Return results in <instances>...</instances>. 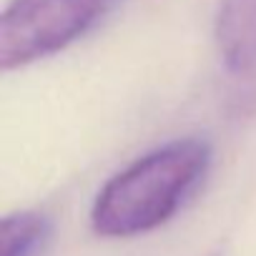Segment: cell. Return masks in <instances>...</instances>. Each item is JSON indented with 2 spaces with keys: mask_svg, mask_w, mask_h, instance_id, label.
<instances>
[{
  "mask_svg": "<svg viewBox=\"0 0 256 256\" xmlns=\"http://www.w3.org/2000/svg\"><path fill=\"white\" fill-rule=\"evenodd\" d=\"M208 164L211 146L204 138H178L136 158L98 191L93 231L128 238L164 226L201 184Z\"/></svg>",
  "mask_w": 256,
  "mask_h": 256,
  "instance_id": "obj_1",
  "label": "cell"
},
{
  "mask_svg": "<svg viewBox=\"0 0 256 256\" xmlns=\"http://www.w3.org/2000/svg\"><path fill=\"white\" fill-rule=\"evenodd\" d=\"M120 0H13L0 18V68L43 60L100 23Z\"/></svg>",
  "mask_w": 256,
  "mask_h": 256,
  "instance_id": "obj_2",
  "label": "cell"
},
{
  "mask_svg": "<svg viewBox=\"0 0 256 256\" xmlns=\"http://www.w3.org/2000/svg\"><path fill=\"white\" fill-rule=\"evenodd\" d=\"M216 43L231 70H256V0H221Z\"/></svg>",
  "mask_w": 256,
  "mask_h": 256,
  "instance_id": "obj_3",
  "label": "cell"
},
{
  "mask_svg": "<svg viewBox=\"0 0 256 256\" xmlns=\"http://www.w3.org/2000/svg\"><path fill=\"white\" fill-rule=\"evenodd\" d=\"M50 238V221L38 211H18L0 226V256H40Z\"/></svg>",
  "mask_w": 256,
  "mask_h": 256,
  "instance_id": "obj_4",
  "label": "cell"
}]
</instances>
